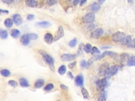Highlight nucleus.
<instances>
[{
  "mask_svg": "<svg viewBox=\"0 0 135 101\" xmlns=\"http://www.w3.org/2000/svg\"><path fill=\"white\" fill-rule=\"evenodd\" d=\"M40 53L41 54V55L42 56L43 59L44 61L46 62V63L49 65V67H50V69L52 71H55V65H54V60L53 58L51 56L48 54L46 52H45L43 51H40Z\"/></svg>",
  "mask_w": 135,
  "mask_h": 101,
  "instance_id": "obj_1",
  "label": "nucleus"
},
{
  "mask_svg": "<svg viewBox=\"0 0 135 101\" xmlns=\"http://www.w3.org/2000/svg\"><path fill=\"white\" fill-rule=\"evenodd\" d=\"M119 69V66L112 65L110 67H108L105 69L103 75L106 78H110L112 76L115 75Z\"/></svg>",
  "mask_w": 135,
  "mask_h": 101,
  "instance_id": "obj_2",
  "label": "nucleus"
},
{
  "mask_svg": "<svg viewBox=\"0 0 135 101\" xmlns=\"http://www.w3.org/2000/svg\"><path fill=\"white\" fill-rule=\"evenodd\" d=\"M126 35V33L122 32H117L114 33L111 36V39L112 41L115 43L121 42Z\"/></svg>",
  "mask_w": 135,
  "mask_h": 101,
  "instance_id": "obj_3",
  "label": "nucleus"
},
{
  "mask_svg": "<svg viewBox=\"0 0 135 101\" xmlns=\"http://www.w3.org/2000/svg\"><path fill=\"white\" fill-rule=\"evenodd\" d=\"M95 14L93 12L89 13L82 17V21L85 23H93L95 20Z\"/></svg>",
  "mask_w": 135,
  "mask_h": 101,
  "instance_id": "obj_4",
  "label": "nucleus"
},
{
  "mask_svg": "<svg viewBox=\"0 0 135 101\" xmlns=\"http://www.w3.org/2000/svg\"><path fill=\"white\" fill-rule=\"evenodd\" d=\"M107 82L106 78H103L101 80H99L97 82V87L99 90H103L107 86Z\"/></svg>",
  "mask_w": 135,
  "mask_h": 101,
  "instance_id": "obj_5",
  "label": "nucleus"
},
{
  "mask_svg": "<svg viewBox=\"0 0 135 101\" xmlns=\"http://www.w3.org/2000/svg\"><path fill=\"white\" fill-rule=\"evenodd\" d=\"M76 57V54H62L61 57V59L63 61L65 62H68L71 61L75 60Z\"/></svg>",
  "mask_w": 135,
  "mask_h": 101,
  "instance_id": "obj_6",
  "label": "nucleus"
},
{
  "mask_svg": "<svg viewBox=\"0 0 135 101\" xmlns=\"http://www.w3.org/2000/svg\"><path fill=\"white\" fill-rule=\"evenodd\" d=\"M103 31L102 28H98L93 31L91 34V37L94 39H98L102 35Z\"/></svg>",
  "mask_w": 135,
  "mask_h": 101,
  "instance_id": "obj_7",
  "label": "nucleus"
},
{
  "mask_svg": "<svg viewBox=\"0 0 135 101\" xmlns=\"http://www.w3.org/2000/svg\"><path fill=\"white\" fill-rule=\"evenodd\" d=\"M64 35V30L62 26H59L58 28V30L57 32H56L55 34V36L54 37V40L55 41H58V40H60L61 38H62Z\"/></svg>",
  "mask_w": 135,
  "mask_h": 101,
  "instance_id": "obj_8",
  "label": "nucleus"
},
{
  "mask_svg": "<svg viewBox=\"0 0 135 101\" xmlns=\"http://www.w3.org/2000/svg\"><path fill=\"white\" fill-rule=\"evenodd\" d=\"M30 39L28 36V34H24L21 36V39H20V42L23 45L26 46L29 44L30 43Z\"/></svg>",
  "mask_w": 135,
  "mask_h": 101,
  "instance_id": "obj_9",
  "label": "nucleus"
},
{
  "mask_svg": "<svg viewBox=\"0 0 135 101\" xmlns=\"http://www.w3.org/2000/svg\"><path fill=\"white\" fill-rule=\"evenodd\" d=\"M13 21H14L15 24H16L17 26L20 25L22 23V22H23V20H22V17L19 14H14L13 16Z\"/></svg>",
  "mask_w": 135,
  "mask_h": 101,
  "instance_id": "obj_10",
  "label": "nucleus"
},
{
  "mask_svg": "<svg viewBox=\"0 0 135 101\" xmlns=\"http://www.w3.org/2000/svg\"><path fill=\"white\" fill-rule=\"evenodd\" d=\"M25 4L29 7L36 8L38 5V2L37 0H26Z\"/></svg>",
  "mask_w": 135,
  "mask_h": 101,
  "instance_id": "obj_11",
  "label": "nucleus"
},
{
  "mask_svg": "<svg viewBox=\"0 0 135 101\" xmlns=\"http://www.w3.org/2000/svg\"><path fill=\"white\" fill-rule=\"evenodd\" d=\"M75 84H76V86H82L84 84V77L82 75H79L76 76L75 80Z\"/></svg>",
  "mask_w": 135,
  "mask_h": 101,
  "instance_id": "obj_12",
  "label": "nucleus"
},
{
  "mask_svg": "<svg viewBox=\"0 0 135 101\" xmlns=\"http://www.w3.org/2000/svg\"><path fill=\"white\" fill-rule=\"evenodd\" d=\"M44 40L45 42L48 44H51L53 42L54 40V37L51 33H46L44 35Z\"/></svg>",
  "mask_w": 135,
  "mask_h": 101,
  "instance_id": "obj_13",
  "label": "nucleus"
},
{
  "mask_svg": "<svg viewBox=\"0 0 135 101\" xmlns=\"http://www.w3.org/2000/svg\"><path fill=\"white\" fill-rule=\"evenodd\" d=\"M107 100V93L104 89L101 90L98 95V100L99 101H105Z\"/></svg>",
  "mask_w": 135,
  "mask_h": 101,
  "instance_id": "obj_14",
  "label": "nucleus"
},
{
  "mask_svg": "<svg viewBox=\"0 0 135 101\" xmlns=\"http://www.w3.org/2000/svg\"><path fill=\"white\" fill-rule=\"evenodd\" d=\"M131 41V36L128 35L127 36H125L124 38L121 41V43L123 45H128Z\"/></svg>",
  "mask_w": 135,
  "mask_h": 101,
  "instance_id": "obj_15",
  "label": "nucleus"
},
{
  "mask_svg": "<svg viewBox=\"0 0 135 101\" xmlns=\"http://www.w3.org/2000/svg\"><path fill=\"white\" fill-rule=\"evenodd\" d=\"M100 6L99 4L96 2H94L90 6V9L94 12H96L100 10Z\"/></svg>",
  "mask_w": 135,
  "mask_h": 101,
  "instance_id": "obj_16",
  "label": "nucleus"
},
{
  "mask_svg": "<svg viewBox=\"0 0 135 101\" xmlns=\"http://www.w3.org/2000/svg\"><path fill=\"white\" fill-rule=\"evenodd\" d=\"M108 67H109L108 63H103L100 66L99 69V72L100 74H104L105 69H106Z\"/></svg>",
  "mask_w": 135,
  "mask_h": 101,
  "instance_id": "obj_17",
  "label": "nucleus"
},
{
  "mask_svg": "<svg viewBox=\"0 0 135 101\" xmlns=\"http://www.w3.org/2000/svg\"><path fill=\"white\" fill-rule=\"evenodd\" d=\"M36 25L41 27V28H48L51 25V24L48 21H43L38 22L36 24Z\"/></svg>",
  "mask_w": 135,
  "mask_h": 101,
  "instance_id": "obj_18",
  "label": "nucleus"
},
{
  "mask_svg": "<svg viewBox=\"0 0 135 101\" xmlns=\"http://www.w3.org/2000/svg\"><path fill=\"white\" fill-rule=\"evenodd\" d=\"M44 84V81L42 79H39L37 81L35 82L34 83V86L35 88L39 89L41 88L43 86V85Z\"/></svg>",
  "mask_w": 135,
  "mask_h": 101,
  "instance_id": "obj_19",
  "label": "nucleus"
},
{
  "mask_svg": "<svg viewBox=\"0 0 135 101\" xmlns=\"http://www.w3.org/2000/svg\"><path fill=\"white\" fill-rule=\"evenodd\" d=\"M20 34H21V33H20V31L17 30V29H13V30L11 31V36L13 37V38H15V39L19 37Z\"/></svg>",
  "mask_w": 135,
  "mask_h": 101,
  "instance_id": "obj_20",
  "label": "nucleus"
},
{
  "mask_svg": "<svg viewBox=\"0 0 135 101\" xmlns=\"http://www.w3.org/2000/svg\"><path fill=\"white\" fill-rule=\"evenodd\" d=\"M127 63L128 66H135V56H132V57L128 58Z\"/></svg>",
  "mask_w": 135,
  "mask_h": 101,
  "instance_id": "obj_21",
  "label": "nucleus"
},
{
  "mask_svg": "<svg viewBox=\"0 0 135 101\" xmlns=\"http://www.w3.org/2000/svg\"><path fill=\"white\" fill-rule=\"evenodd\" d=\"M116 54L114 52L112 51H107L104 52L102 53V55H100L101 59H102L103 57H107V56H109V57H114V56L116 55Z\"/></svg>",
  "mask_w": 135,
  "mask_h": 101,
  "instance_id": "obj_22",
  "label": "nucleus"
},
{
  "mask_svg": "<svg viewBox=\"0 0 135 101\" xmlns=\"http://www.w3.org/2000/svg\"><path fill=\"white\" fill-rule=\"evenodd\" d=\"M20 84L21 86L24 87H26L29 86L30 84H29V82L25 78H22L20 80Z\"/></svg>",
  "mask_w": 135,
  "mask_h": 101,
  "instance_id": "obj_23",
  "label": "nucleus"
},
{
  "mask_svg": "<svg viewBox=\"0 0 135 101\" xmlns=\"http://www.w3.org/2000/svg\"><path fill=\"white\" fill-rule=\"evenodd\" d=\"M13 22L11 19H6L4 21V25L6 28H11L13 26Z\"/></svg>",
  "mask_w": 135,
  "mask_h": 101,
  "instance_id": "obj_24",
  "label": "nucleus"
},
{
  "mask_svg": "<svg viewBox=\"0 0 135 101\" xmlns=\"http://www.w3.org/2000/svg\"><path fill=\"white\" fill-rule=\"evenodd\" d=\"M67 71V68L66 66L63 65L61 66L59 69H58V73H59V74H60L61 75H64L65 73H66Z\"/></svg>",
  "mask_w": 135,
  "mask_h": 101,
  "instance_id": "obj_25",
  "label": "nucleus"
},
{
  "mask_svg": "<svg viewBox=\"0 0 135 101\" xmlns=\"http://www.w3.org/2000/svg\"><path fill=\"white\" fill-rule=\"evenodd\" d=\"M8 36V33L5 30H0V37L2 39H6Z\"/></svg>",
  "mask_w": 135,
  "mask_h": 101,
  "instance_id": "obj_26",
  "label": "nucleus"
},
{
  "mask_svg": "<svg viewBox=\"0 0 135 101\" xmlns=\"http://www.w3.org/2000/svg\"><path fill=\"white\" fill-rule=\"evenodd\" d=\"M92 48H93V47H92L91 45L90 44L88 43L86 45H85L84 46V50L86 53H90L91 52Z\"/></svg>",
  "mask_w": 135,
  "mask_h": 101,
  "instance_id": "obj_27",
  "label": "nucleus"
},
{
  "mask_svg": "<svg viewBox=\"0 0 135 101\" xmlns=\"http://www.w3.org/2000/svg\"><path fill=\"white\" fill-rule=\"evenodd\" d=\"M81 93L82 94L83 97L85 99H89V94L88 92L86 89L84 88H82L81 89Z\"/></svg>",
  "mask_w": 135,
  "mask_h": 101,
  "instance_id": "obj_28",
  "label": "nucleus"
},
{
  "mask_svg": "<svg viewBox=\"0 0 135 101\" xmlns=\"http://www.w3.org/2000/svg\"><path fill=\"white\" fill-rule=\"evenodd\" d=\"M1 74L4 76V77H8L10 75L11 73L10 71H8V69H2V70L1 71Z\"/></svg>",
  "mask_w": 135,
  "mask_h": 101,
  "instance_id": "obj_29",
  "label": "nucleus"
},
{
  "mask_svg": "<svg viewBox=\"0 0 135 101\" xmlns=\"http://www.w3.org/2000/svg\"><path fill=\"white\" fill-rule=\"evenodd\" d=\"M91 54L93 55H99L100 54V52L99 51V50L97 48L96 46L93 47L92 48V50H91Z\"/></svg>",
  "mask_w": 135,
  "mask_h": 101,
  "instance_id": "obj_30",
  "label": "nucleus"
},
{
  "mask_svg": "<svg viewBox=\"0 0 135 101\" xmlns=\"http://www.w3.org/2000/svg\"><path fill=\"white\" fill-rule=\"evenodd\" d=\"M95 28L94 26V25L93 23H88V24H87L86 26H85V30H87L88 31H91L93 30V29Z\"/></svg>",
  "mask_w": 135,
  "mask_h": 101,
  "instance_id": "obj_31",
  "label": "nucleus"
},
{
  "mask_svg": "<svg viewBox=\"0 0 135 101\" xmlns=\"http://www.w3.org/2000/svg\"><path fill=\"white\" fill-rule=\"evenodd\" d=\"M77 44V40L76 39H74L71 40L69 43V46H70L71 48H74Z\"/></svg>",
  "mask_w": 135,
  "mask_h": 101,
  "instance_id": "obj_32",
  "label": "nucleus"
},
{
  "mask_svg": "<svg viewBox=\"0 0 135 101\" xmlns=\"http://www.w3.org/2000/svg\"><path fill=\"white\" fill-rule=\"evenodd\" d=\"M54 88V85L52 83H49L48 85H46L44 87V91H50L52 90Z\"/></svg>",
  "mask_w": 135,
  "mask_h": 101,
  "instance_id": "obj_33",
  "label": "nucleus"
},
{
  "mask_svg": "<svg viewBox=\"0 0 135 101\" xmlns=\"http://www.w3.org/2000/svg\"><path fill=\"white\" fill-rule=\"evenodd\" d=\"M58 0H46V4L49 6H53L57 4Z\"/></svg>",
  "mask_w": 135,
  "mask_h": 101,
  "instance_id": "obj_34",
  "label": "nucleus"
},
{
  "mask_svg": "<svg viewBox=\"0 0 135 101\" xmlns=\"http://www.w3.org/2000/svg\"><path fill=\"white\" fill-rule=\"evenodd\" d=\"M28 36H29L30 40H37L38 38V35L35 33H29L28 34Z\"/></svg>",
  "mask_w": 135,
  "mask_h": 101,
  "instance_id": "obj_35",
  "label": "nucleus"
},
{
  "mask_svg": "<svg viewBox=\"0 0 135 101\" xmlns=\"http://www.w3.org/2000/svg\"><path fill=\"white\" fill-rule=\"evenodd\" d=\"M84 44H80L79 45V46L78 48V54H81L83 53L82 52V50H83V48H84Z\"/></svg>",
  "mask_w": 135,
  "mask_h": 101,
  "instance_id": "obj_36",
  "label": "nucleus"
},
{
  "mask_svg": "<svg viewBox=\"0 0 135 101\" xmlns=\"http://www.w3.org/2000/svg\"><path fill=\"white\" fill-rule=\"evenodd\" d=\"M8 84L10 85V86L12 87H17V82H15V81L13 80H10V81L8 82Z\"/></svg>",
  "mask_w": 135,
  "mask_h": 101,
  "instance_id": "obj_37",
  "label": "nucleus"
},
{
  "mask_svg": "<svg viewBox=\"0 0 135 101\" xmlns=\"http://www.w3.org/2000/svg\"><path fill=\"white\" fill-rule=\"evenodd\" d=\"M2 1L4 3L7 4H11L13 3L15 1V0H2Z\"/></svg>",
  "mask_w": 135,
  "mask_h": 101,
  "instance_id": "obj_38",
  "label": "nucleus"
},
{
  "mask_svg": "<svg viewBox=\"0 0 135 101\" xmlns=\"http://www.w3.org/2000/svg\"><path fill=\"white\" fill-rule=\"evenodd\" d=\"M87 65V62L85 61L84 60H82L80 62V66L82 68H84V67H86Z\"/></svg>",
  "mask_w": 135,
  "mask_h": 101,
  "instance_id": "obj_39",
  "label": "nucleus"
},
{
  "mask_svg": "<svg viewBox=\"0 0 135 101\" xmlns=\"http://www.w3.org/2000/svg\"><path fill=\"white\" fill-rule=\"evenodd\" d=\"M128 46H129L130 48H135V38L133 40L131 41L129 44L128 45Z\"/></svg>",
  "mask_w": 135,
  "mask_h": 101,
  "instance_id": "obj_40",
  "label": "nucleus"
},
{
  "mask_svg": "<svg viewBox=\"0 0 135 101\" xmlns=\"http://www.w3.org/2000/svg\"><path fill=\"white\" fill-rule=\"evenodd\" d=\"M76 62L75 61L71 63H70L68 65V67H69L70 69H73L76 66Z\"/></svg>",
  "mask_w": 135,
  "mask_h": 101,
  "instance_id": "obj_41",
  "label": "nucleus"
},
{
  "mask_svg": "<svg viewBox=\"0 0 135 101\" xmlns=\"http://www.w3.org/2000/svg\"><path fill=\"white\" fill-rule=\"evenodd\" d=\"M93 61L92 59H89L88 61L87 62V65H86V67H89L92 64H93Z\"/></svg>",
  "mask_w": 135,
  "mask_h": 101,
  "instance_id": "obj_42",
  "label": "nucleus"
},
{
  "mask_svg": "<svg viewBox=\"0 0 135 101\" xmlns=\"http://www.w3.org/2000/svg\"><path fill=\"white\" fill-rule=\"evenodd\" d=\"M34 19V15L32 14L28 15V16H27V19H28L29 21H31V20H33Z\"/></svg>",
  "mask_w": 135,
  "mask_h": 101,
  "instance_id": "obj_43",
  "label": "nucleus"
},
{
  "mask_svg": "<svg viewBox=\"0 0 135 101\" xmlns=\"http://www.w3.org/2000/svg\"><path fill=\"white\" fill-rule=\"evenodd\" d=\"M9 12L7 10H4L2 9H0V14H8Z\"/></svg>",
  "mask_w": 135,
  "mask_h": 101,
  "instance_id": "obj_44",
  "label": "nucleus"
},
{
  "mask_svg": "<svg viewBox=\"0 0 135 101\" xmlns=\"http://www.w3.org/2000/svg\"><path fill=\"white\" fill-rule=\"evenodd\" d=\"M67 75L68 76V77L70 78H71V79H73V78H74V76L72 74V73L71 72H68L67 73Z\"/></svg>",
  "mask_w": 135,
  "mask_h": 101,
  "instance_id": "obj_45",
  "label": "nucleus"
},
{
  "mask_svg": "<svg viewBox=\"0 0 135 101\" xmlns=\"http://www.w3.org/2000/svg\"><path fill=\"white\" fill-rule=\"evenodd\" d=\"M60 87L62 89H64V90H68V87L66 85L64 84H61L60 85Z\"/></svg>",
  "mask_w": 135,
  "mask_h": 101,
  "instance_id": "obj_46",
  "label": "nucleus"
},
{
  "mask_svg": "<svg viewBox=\"0 0 135 101\" xmlns=\"http://www.w3.org/2000/svg\"><path fill=\"white\" fill-rule=\"evenodd\" d=\"M80 1V0H74V1H73V5H78V3H79Z\"/></svg>",
  "mask_w": 135,
  "mask_h": 101,
  "instance_id": "obj_47",
  "label": "nucleus"
},
{
  "mask_svg": "<svg viewBox=\"0 0 135 101\" xmlns=\"http://www.w3.org/2000/svg\"><path fill=\"white\" fill-rule=\"evenodd\" d=\"M86 2H87V0H81V1L80 2V5L81 6L83 5L85 3H86Z\"/></svg>",
  "mask_w": 135,
  "mask_h": 101,
  "instance_id": "obj_48",
  "label": "nucleus"
},
{
  "mask_svg": "<svg viewBox=\"0 0 135 101\" xmlns=\"http://www.w3.org/2000/svg\"><path fill=\"white\" fill-rule=\"evenodd\" d=\"M105 0H98V2H99V4H102L104 2H105Z\"/></svg>",
  "mask_w": 135,
  "mask_h": 101,
  "instance_id": "obj_49",
  "label": "nucleus"
},
{
  "mask_svg": "<svg viewBox=\"0 0 135 101\" xmlns=\"http://www.w3.org/2000/svg\"><path fill=\"white\" fill-rule=\"evenodd\" d=\"M69 1H71V0H69Z\"/></svg>",
  "mask_w": 135,
  "mask_h": 101,
  "instance_id": "obj_50",
  "label": "nucleus"
}]
</instances>
